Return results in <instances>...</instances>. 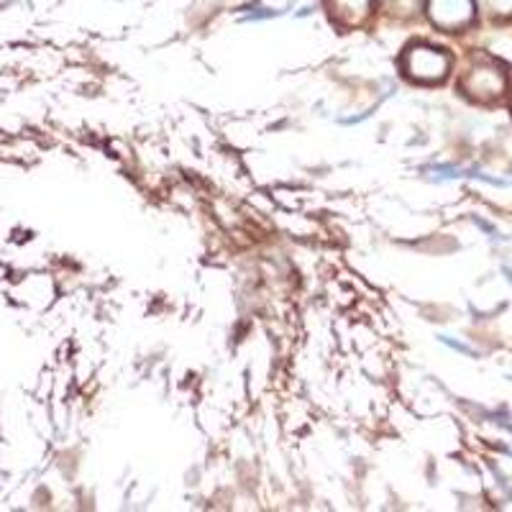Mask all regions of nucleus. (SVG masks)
Returning <instances> with one entry per match:
<instances>
[{"instance_id": "obj_1", "label": "nucleus", "mask_w": 512, "mask_h": 512, "mask_svg": "<svg viewBox=\"0 0 512 512\" xmlns=\"http://www.w3.org/2000/svg\"><path fill=\"white\" fill-rule=\"evenodd\" d=\"M461 90L477 103H495L507 90V72L492 59H479L461 77Z\"/></svg>"}, {"instance_id": "obj_2", "label": "nucleus", "mask_w": 512, "mask_h": 512, "mask_svg": "<svg viewBox=\"0 0 512 512\" xmlns=\"http://www.w3.org/2000/svg\"><path fill=\"white\" fill-rule=\"evenodd\" d=\"M402 72L415 82L433 85V82L446 80L451 72V57L443 49L431 44H415L402 54Z\"/></svg>"}, {"instance_id": "obj_3", "label": "nucleus", "mask_w": 512, "mask_h": 512, "mask_svg": "<svg viewBox=\"0 0 512 512\" xmlns=\"http://www.w3.org/2000/svg\"><path fill=\"white\" fill-rule=\"evenodd\" d=\"M428 18L441 31H461L474 24V0H428Z\"/></svg>"}, {"instance_id": "obj_4", "label": "nucleus", "mask_w": 512, "mask_h": 512, "mask_svg": "<svg viewBox=\"0 0 512 512\" xmlns=\"http://www.w3.org/2000/svg\"><path fill=\"white\" fill-rule=\"evenodd\" d=\"M328 13L338 26L354 29L372 16V0H326Z\"/></svg>"}, {"instance_id": "obj_5", "label": "nucleus", "mask_w": 512, "mask_h": 512, "mask_svg": "<svg viewBox=\"0 0 512 512\" xmlns=\"http://www.w3.org/2000/svg\"><path fill=\"white\" fill-rule=\"evenodd\" d=\"M482 6L492 18H512V0H482Z\"/></svg>"}, {"instance_id": "obj_6", "label": "nucleus", "mask_w": 512, "mask_h": 512, "mask_svg": "<svg viewBox=\"0 0 512 512\" xmlns=\"http://www.w3.org/2000/svg\"><path fill=\"white\" fill-rule=\"evenodd\" d=\"M382 3L392 13H400V16H413L420 8V0H382Z\"/></svg>"}]
</instances>
